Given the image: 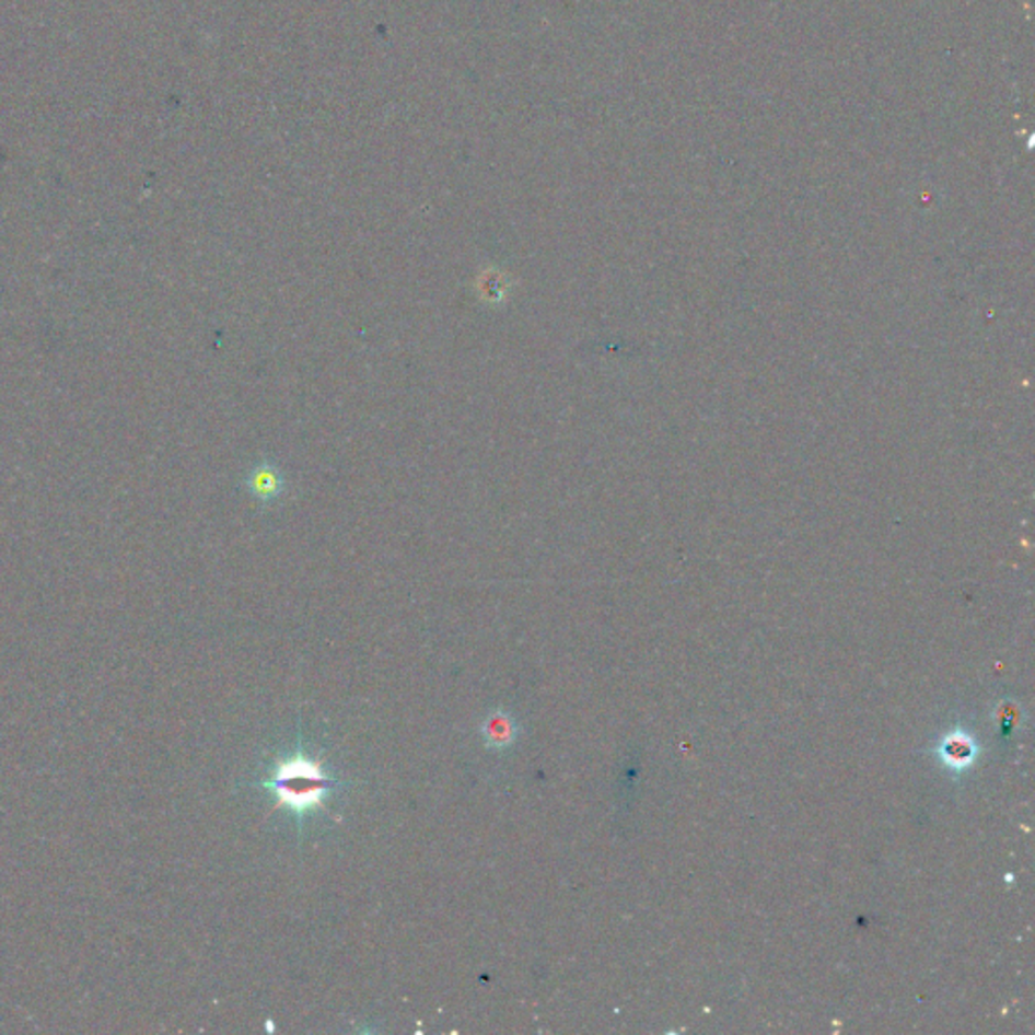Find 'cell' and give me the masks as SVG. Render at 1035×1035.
<instances>
[{
	"instance_id": "cell-1",
	"label": "cell",
	"mask_w": 1035,
	"mask_h": 1035,
	"mask_svg": "<svg viewBox=\"0 0 1035 1035\" xmlns=\"http://www.w3.org/2000/svg\"><path fill=\"white\" fill-rule=\"evenodd\" d=\"M269 787L279 796V803L292 807L295 813H304L316 807L328 795L333 783L319 770L318 763L310 758L295 757L279 765Z\"/></svg>"
},
{
	"instance_id": "cell-2",
	"label": "cell",
	"mask_w": 1035,
	"mask_h": 1035,
	"mask_svg": "<svg viewBox=\"0 0 1035 1035\" xmlns=\"http://www.w3.org/2000/svg\"><path fill=\"white\" fill-rule=\"evenodd\" d=\"M486 736H488V743L496 744V746H504V744L512 741V734H514V729H512V722L505 717H496L491 718L488 722V726L484 729Z\"/></svg>"
}]
</instances>
